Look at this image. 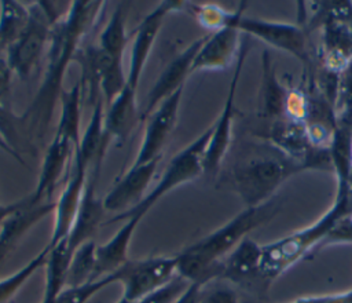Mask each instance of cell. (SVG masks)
Returning <instances> with one entry per match:
<instances>
[{"label": "cell", "mask_w": 352, "mask_h": 303, "mask_svg": "<svg viewBox=\"0 0 352 303\" xmlns=\"http://www.w3.org/2000/svg\"><path fill=\"white\" fill-rule=\"evenodd\" d=\"M118 282V270L113 274L103 275L98 280L89 281L82 285L76 286H66L59 296L55 299L54 303H87L91 297L99 293L106 286Z\"/></svg>", "instance_id": "cell-32"}, {"label": "cell", "mask_w": 352, "mask_h": 303, "mask_svg": "<svg viewBox=\"0 0 352 303\" xmlns=\"http://www.w3.org/2000/svg\"><path fill=\"white\" fill-rule=\"evenodd\" d=\"M50 247L45 245L37 255H34L26 264H23L18 271L0 278V303H8L23 284L41 267H44Z\"/></svg>", "instance_id": "cell-31"}, {"label": "cell", "mask_w": 352, "mask_h": 303, "mask_svg": "<svg viewBox=\"0 0 352 303\" xmlns=\"http://www.w3.org/2000/svg\"><path fill=\"white\" fill-rule=\"evenodd\" d=\"M94 55L100 84V94L104 106H107L125 88L126 73L124 70L122 61L103 52L98 45H94Z\"/></svg>", "instance_id": "cell-27"}, {"label": "cell", "mask_w": 352, "mask_h": 303, "mask_svg": "<svg viewBox=\"0 0 352 303\" xmlns=\"http://www.w3.org/2000/svg\"><path fill=\"white\" fill-rule=\"evenodd\" d=\"M199 303H241V299L231 284L213 280L201 286Z\"/></svg>", "instance_id": "cell-34"}, {"label": "cell", "mask_w": 352, "mask_h": 303, "mask_svg": "<svg viewBox=\"0 0 352 303\" xmlns=\"http://www.w3.org/2000/svg\"><path fill=\"white\" fill-rule=\"evenodd\" d=\"M94 167L95 168H91L89 171L78 212L66 238L72 253L84 242L94 240L98 229L104 222L106 209L103 205V198H99L96 194V179L100 165Z\"/></svg>", "instance_id": "cell-17"}, {"label": "cell", "mask_w": 352, "mask_h": 303, "mask_svg": "<svg viewBox=\"0 0 352 303\" xmlns=\"http://www.w3.org/2000/svg\"><path fill=\"white\" fill-rule=\"evenodd\" d=\"M241 34L232 25L206 34L194 59L192 73L198 70H221L235 63L242 44Z\"/></svg>", "instance_id": "cell-20"}, {"label": "cell", "mask_w": 352, "mask_h": 303, "mask_svg": "<svg viewBox=\"0 0 352 303\" xmlns=\"http://www.w3.org/2000/svg\"><path fill=\"white\" fill-rule=\"evenodd\" d=\"M81 101L82 90L80 80H77L72 88L63 90L59 96L60 114L55 134H59L70 140L74 146V152L81 140Z\"/></svg>", "instance_id": "cell-26"}, {"label": "cell", "mask_w": 352, "mask_h": 303, "mask_svg": "<svg viewBox=\"0 0 352 303\" xmlns=\"http://www.w3.org/2000/svg\"><path fill=\"white\" fill-rule=\"evenodd\" d=\"M73 156L74 146L72 142L59 134H54L52 140L44 153L36 187L29 196L32 202L54 201V191L63 178V174Z\"/></svg>", "instance_id": "cell-18"}, {"label": "cell", "mask_w": 352, "mask_h": 303, "mask_svg": "<svg viewBox=\"0 0 352 303\" xmlns=\"http://www.w3.org/2000/svg\"><path fill=\"white\" fill-rule=\"evenodd\" d=\"M184 6V1H161L150 14H147L139 26L135 29L133 41L131 47V59L126 73V85L132 90H138L139 80L142 77L146 62L151 54L153 45L157 40V34L164 23L165 17L177 11Z\"/></svg>", "instance_id": "cell-12"}, {"label": "cell", "mask_w": 352, "mask_h": 303, "mask_svg": "<svg viewBox=\"0 0 352 303\" xmlns=\"http://www.w3.org/2000/svg\"><path fill=\"white\" fill-rule=\"evenodd\" d=\"M279 211L275 198L249 207L230 219L227 223L195 241L176 255L177 273L190 282L205 285L220 278L221 260L258 226L270 222Z\"/></svg>", "instance_id": "cell-2"}, {"label": "cell", "mask_w": 352, "mask_h": 303, "mask_svg": "<svg viewBox=\"0 0 352 303\" xmlns=\"http://www.w3.org/2000/svg\"><path fill=\"white\" fill-rule=\"evenodd\" d=\"M305 167L289 158L271 145L270 152L245 160L232 171V187L246 208L258 207L272 198L275 190L292 175Z\"/></svg>", "instance_id": "cell-4"}, {"label": "cell", "mask_w": 352, "mask_h": 303, "mask_svg": "<svg viewBox=\"0 0 352 303\" xmlns=\"http://www.w3.org/2000/svg\"><path fill=\"white\" fill-rule=\"evenodd\" d=\"M29 22V6L21 1H0V48H7L25 30Z\"/></svg>", "instance_id": "cell-29"}, {"label": "cell", "mask_w": 352, "mask_h": 303, "mask_svg": "<svg viewBox=\"0 0 352 303\" xmlns=\"http://www.w3.org/2000/svg\"><path fill=\"white\" fill-rule=\"evenodd\" d=\"M116 303H136V302H131V300H128V299H125V297L121 296Z\"/></svg>", "instance_id": "cell-45"}, {"label": "cell", "mask_w": 352, "mask_h": 303, "mask_svg": "<svg viewBox=\"0 0 352 303\" xmlns=\"http://www.w3.org/2000/svg\"><path fill=\"white\" fill-rule=\"evenodd\" d=\"M348 189H349V193H351V196H352V169H351L349 178H348Z\"/></svg>", "instance_id": "cell-44"}, {"label": "cell", "mask_w": 352, "mask_h": 303, "mask_svg": "<svg viewBox=\"0 0 352 303\" xmlns=\"http://www.w3.org/2000/svg\"><path fill=\"white\" fill-rule=\"evenodd\" d=\"M248 52H249V40L248 37H245L242 39L238 59L234 63L235 67H234V73L230 81V87H228V92H227L223 109L217 120L212 124L213 132L204 156V174L206 175H214L219 172L220 165L230 149V143L232 138V121L235 116V95H236L239 77H241Z\"/></svg>", "instance_id": "cell-10"}, {"label": "cell", "mask_w": 352, "mask_h": 303, "mask_svg": "<svg viewBox=\"0 0 352 303\" xmlns=\"http://www.w3.org/2000/svg\"><path fill=\"white\" fill-rule=\"evenodd\" d=\"M161 157L140 165H131L103 198L106 212L118 215L140 204L147 196L146 191L155 175Z\"/></svg>", "instance_id": "cell-15"}, {"label": "cell", "mask_w": 352, "mask_h": 303, "mask_svg": "<svg viewBox=\"0 0 352 303\" xmlns=\"http://www.w3.org/2000/svg\"><path fill=\"white\" fill-rule=\"evenodd\" d=\"M63 14H56L54 4L48 1H36L29 6V22L25 30L6 48V59L12 73L21 80L29 79L34 72L50 44L51 29Z\"/></svg>", "instance_id": "cell-7"}, {"label": "cell", "mask_w": 352, "mask_h": 303, "mask_svg": "<svg viewBox=\"0 0 352 303\" xmlns=\"http://www.w3.org/2000/svg\"><path fill=\"white\" fill-rule=\"evenodd\" d=\"M205 36L198 37L192 43H190L180 54H177L161 72L158 79L155 80L154 85L148 91L144 106L140 110V121L148 118V116L158 107L161 102H164L168 96L175 94L177 90L184 87L187 77L192 73V63L194 59L202 47Z\"/></svg>", "instance_id": "cell-11"}, {"label": "cell", "mask_w": 352, "mask_h": 303, "mask_svg": "<svg viewBox=\"0 0 352 303\" xmlns=\"http://www.w3.org/2000/svg\"><path fill=\"white\" fill-rule=\"evenodd\" d=\"M336 114H352V61L338 73Z\"/></svg>", "instance_id": "cell-36"}, {"label": "cell", "mask_w": 352, "mask_h": 303, "mask_svg": "<svg viewBox=\"0 0 352 303\" xmlns=\"http://www.w3.org/2000/svg\"><path fill=\"white\" fill-rule=\"evenodd\" d=\"M142 218H126L122 226L106 242L96 247V277L109 275L125 266L129 252V245L135 230L138 229Z\"/></svg>", "instance_id": "cell-21"}, {"label": "cell", "mask_w": 352, "mask_h": 303, "mask_svg": "<svg viewBox=\"0 0 352 303\" xmlns=\"http://www.w3.org/2000/svg\"><path fill=\"white\" fill-rule=\"evenodd\" d=\"M0 134L15 149L14 142H12L15 135H16V128H15V124H14V116L11 114L10 110L6 109V106L1 102H0Z\"/></svg>", "instance_id": "cell-39"}, {"label": "cell", "mask_w": 352, "mask_h": 303, "mask_svg": "<svg viewBox=\"0 0 352 303\" xmlns=\"http://www.w3.org/2000/svg\"><path fill=\"white\" fill-rule=\"evenodd\" d=\"M263 245L250 237L243 238L223 260L220 278L231 285L258 288L264 291L267 282L261 274Z\"/></svg>", "instance_id": "cell-14"}, {"label": "cell", "mask_w": 352, "mask_h": 303, "mask_svg": "<svg viewBox=\"0 0 352 303\" xmlns=\"http://www.w3.org/2000/svg\"><path fill=\"white\" fill-rule=\"evenodd\" d=\"M96 247L98 244L91 240L76 248L72 255L67 274V286L82 285L89 281L98 280L96 277Z\"/></svg>", "instance_id": "cell-30"}, {"label": "cell", "mask_w": 352, "mask_h": 303, "mask_svg": "<svg viewBox=\"0 0 352 303\" xmlns=\"http://www.w3.org/2000/svg\"><path fill=\"white\" fill-rule=\"evenodd\" d=\"M0 150H3L4 153H7V154H10L12 158H15L18 163H21V164H25V161H23V158L21 157V154H19V152H16L6 139H4V136L0 134Z\"/></svg>", "instance_id": "cell-42"}, {"label": "cell", "mask_w": 352, "mask_h": 303, "mask_svg": "<svg viewBox=\"0 0 352 303\" xmlns=\"http://www.w3.org/2000/svg\"><path fill=\"white\" fill-rule=\"evenodd\" d=\"M126 12L124 4H118L116 10L111 12L104 29L99 34L98 47L109 54L110 56L122 61L124 51L126 47L128 36H126Z\"/></svg>", "instance_id": "cell-28"}, {"label": "cell", "mask_w": 352, "mask_h": 303, "mask_svg": "<svg viewBox=\"0 0 352 303\" xmlns=\"http://www.w3.org/2000/svg\"><path fill=\"white\" fill-rule=\"evenodd\" d=\"M329 154L337 183H348L352 169V114L337 116V125L329 145Z\"/></svg>", "instance_id": "cell-25"}, {"label": "cell", "mask_w": 352, "mask_h": 303, "mask_svg": "<svg viewBox=\"0 0 352 303\" xmlns=\"http://www.w3.org/2000/svg\"><path fill=\"white\" fill-rule=\"evenodd\" d=\"M201 284L191 282L188 288L179 296V299L175 303H199V292H201Z\"/></svg>", "instance_id": "cell-41"}, {"label": "cell", "mask_w": 352, "mask_h": 303, "mask_svg": "<svg viewBox=\"0 0 352 303\" xmlns=\"http://www.w3.org/2000/svg\"><path fill=\"white\" fill-rule=\"evenodd\" d=\"M245 3L232 11L230 25L236 28L242 34L253 36L265 44L285 51L297 58L309 70L312 67V58L309 54V41L307 29L300 25L274 22L260 18H250L243 15Z\"/></svg>", "instance_id": "cell-8"}, {"label": "cell", "mask_w": 352, "mask_h": 303, "mask_svg": "<svg viewBox=\"0 0 352 303\" xmlns=\"http://www.w3.org/2000/svg\"><path fill=\"white\" fill-rule=\"evenodd\" d=\"M176 274V255L129 260L118 270V282L122 285L121 296L138 303L151 292L164 286Z\"/></svg>", "instance_id": "cell-9"}, {"label": "cell", "mask_w": 352, "mask_h": 303, "mask_svg": "<svg viewBox=\"0 0 352 303\" xmlns=\"http://www.w3.org/2000/svg\"><path fill=\"white\" fill-rule=\"evenodd\" d=\"M192 15L195 17L197 22L213 32H217L226 26L230 25V21L232 18V11H227L223 7L217 6V4H212V3H206V4H192L190 6Z\"/></svg>", "instance_id": "cell-33"}, {"label": "cell", "mask_w": 352, "mask_h": 303, "mask_svg": "<svg viewBox=\"0 0 352 303\" xmlns=\"http://www.w3.org/2000/svg\"><path fill=\"white\" fill-rule=\"evenodd\" d=\"M212 132L213 127L210 125L184 149L177 152L164 169L158 183L151 189L144 200L132 209L114 215L111 219H109V223L120 220L124 222L131 216H139L143 219V216L169 191L201 176L204 174V156L208 149Z\"/></svg>", "instance_id": "cell-6"}, {"label": "cell", "mask_w": 352, "mask_h": 303, "mask_svg": "<svg viewBox=\"0 0 352 303\" xmlns=\"http://www.w3.org/2000/svg\"><path fill=\"white\" fill-rule=\"evenodd\" d=\"M12 70L7 62L6 58H0V102L7 95L10 85H11V77Z\"/></svg>", "instance_id": "cell-40"}, {"label": "cell", "mask_w": 352, "mask_h": 303, "mask_svg": "<svg viewBox=\"0 0 352 303\" xmlns=\"http://www.w3.org/2000/svg\"><path fill=\"white\" fill-rule=\"evenodd\" d=\"M103 1H72L63 17L52 26L48 44V62L41 85L30 106L19 116L28 121L37 136H43L52 118L55 103L63 91L62 83L74 61L84 36L94 25Z\"/></svg>", "instance_id": "cell-1"}, {"label": "cell", "mask_w": 352, "mask_h": 303, "mask_svg": "<svg viewBox=\"0 0 352 303\" xmlns=\"http://www.w3.org/2000/svg\"><path fill=\"white\" fill-rule=\"evenodd\" d=\"M21 200L18 201H14V202H10V204H0V223L11 213L14 212L19 205H21Z\"/></svg>", "instance_id": "cell-43"}, {"label": "cell", "mask_w": 352, "mask_h": 303, "mask_svg": "<svg viewBox=\"0 0 352 303\" xmlns=\"http://www.w3.org/2000/svg\"><path fill=\"white\" fill-rule=\"evenodd\" d=\"M183 90L184 87L168 96L148 116L143 139L132 165H140L162 156V149L176 125Z\"/></svg>", "instance_id": "cell-13"}, {"label": "cell", "mask_w": 352, "mask_h": 303, "mask_svg": "<svg viewBox=\"0 0 352 303\" xmlns=\"http://www.w3.org/2000/svg\"><path fill=\"white\" fill-rule=\"evenodd\" d=\"M338 244H352V213L342 216L323 238L320 248L338 245Z\"/></svg>", "instance_id": "cell-37"}, {"label": "cell", "mask_w": 352, "mask_h": 303, "mask_svg": "<svg viewBox=\"0 0 352 303\" xmlns=\"http://www.w3.org/2000/svg\"><path fill=\"white\" fill-rule=\"evenodd\" d=\"M72 172L66 179L65 187L55 201L54 208V226L48 245L52 247L67 238L76 215L78 212L87 179L91 168L73 163Z\"/></svg>", "instance_id": "cell-16"}, {"label": "cell", "mask_w": 352, "mask_h": 303, "mask_svg": "<svg viewBox=\"0 0 352 303\" xmlns=\"http://www.w3.org/2000/svg\"><path fill=\"white\" fill-rule=\"evenodd\" d=\"M314 15L308 29L320 28V65L340 72L352 61V3L314 1Z\"/></svg>", "instance_id": "cell-5"}, {"label": "cell", "mask_w": 352, "mask_h": 303, "mask_svg": "<svg viewBox=\"0 0 352 303\" xmlns=\"http://www.w3.org/2000/svg\"><path fill=\"white\" fill-rule=\"evenodd\" d=\"M55 201L32 202L29 196L0 223V263L12 252L21 238L47 215L54 213Z\"/></svg>", "instance_id": "cell-19"}, {"label": "cell", "mask_w": 352, "mask_h": 303, "mask_svg": "<svg viewBox=\"0 0 352 303\" xmlns=\"http://www.w3.org/2000/svg\"><path fill=\"white\" fill-rule=\"evenodd\" d=\"M289 88H286L276 77L275 66L268 51L261 54V91H260V113L272 121L286 117V102Z\"/></svg>", "instance_id": "cell-23"}, {"label": "cell", "mask_w": 352, "mask_h": 303, "mask_svg": "<svg viewBox=\"0 0 352 303\" xmlns=\"http://www.w3.org/2000/svg\"><path fill=\"white\" fill-rule=\"evenodd\" d=\"M191 282L179 273L164 286L151 292L138 303H175Z\"/></svg>", "instance_id": "cell-35"}, {"label": "cell", "mask_w": 352, "mask_h": 303, "mask_svg": "<svg viewBox=\"0 0 352 303\" xmlns=\"http://www.w3.org/2000/svg\"><path fill=\"white\" fill-rule=\"evenodd\" d=\"M72 255L73 253L70 252L66 240L50 247L44 264L45 280L40 303H54L59 293L67 286V274Z\"/></svg>", "instance_id": "cell-24"}, {"label": "cell", "mask_w": 352, "mask_h": 303, "mask_svg": "<svg viewBox=\"0 0 352 303\" xmlns=\"http://www.w3.org/2000/svg\"><path fill=\"white\" fill-rule=\"evenodd\" d=\"M352 213V196L348 183H337L333 205L311 226L283 238L263 245L261 274L267 285L287 271L301 259L316 253L331 227L345 215Z\"/></svg>", "instance_id": "cell-3"}, {"label": "cell", "mask_w": 352, "mask_h": 303, "mask_svg": "<svg viewBox=\"0 0 352 303\" xmlns=\"http://www.w3.org/2000/svg\"><path fill=\"white\" fill-rule=\"evenodd\" d=\"M290 303H352V289L342 293H331V295H315L298 297Z\"/></svg>", "instance_id": "cell-38"}, {"label": "cell", "mask_w": 352, "mask_h": 303, "mask_svg": "<svg viewBox=\"0 0 352 303\" xmlns=\"http://www.w3.org/2000/svg\"><path fill=\"white\" fill-rule=\"evenodd\" d=\"M140 121V112L136 99V91L125 85V88L106 106L104 129L107 135L118 142H124Z\"/></svg>", "instance_id": "cell-22"}]
</instances>
